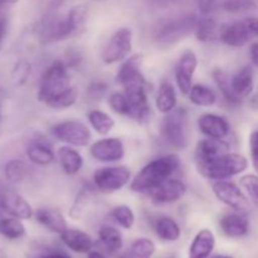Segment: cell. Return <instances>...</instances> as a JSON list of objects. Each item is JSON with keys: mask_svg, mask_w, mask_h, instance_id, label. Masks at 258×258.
<instances>
[{"mask_svg": "<svg viewBox=\"0 0 258 258\" xmlns=\"http://www.w3.org/2000/svg\"><path fill=\"white\" fill-rule=\"evenodd\" d=\"M24 224L22 219L15 217H0V236L8 239H20L25 236Z\"/></svg>", "mask_w": 258, "mask_h": 258, "instance_id": "obj_32", "label": "cell"}, {"mask_svg": "<svg viewBox=\"0 0 258 258\" xmlns=\"http://www.w3.org/2000/svg\"><path fill=\"white\" fill-rule=\"evenodd\" d=\"M155 249V243L151 239L139 238L131 244L127 258H151Z\"/></svg>", "mask_w": 258, "mask_h": 258, "instance_id": "obj_39", "label": "cell"}, {"mask_svg": "<svg viewBox=\"0 0 258 258\" xmlns=\"http://www.w3.org/2000/svg\"><path fill=\"white\" fill-rule=\"evenodd\" d=\"M110 216L112 217L113 221L117 224H120L122 228L130 229L133 228L134 223H135V214H134L133 209L128 206H117L111 211Z\"/></svg>", "mask_w": 258, "mask_h": 258, "instance_id": "obj_40", "label": "cell"}, {"mask_svg": "<svg viewBox=\"0 0 258 258\" xmlns=\"http://www.w3.org/2000/svg\"><path fill=\"white\" fill-rule=\"evenodd\" d=\"M38 37H39L40 43L47 44V43L68 39V38L72 37V34H71V29L68 27L66 18H60L54 14H48L39 23Z\"/></svg>", "mask_w": 258, "mask_h": 258, "instance_id": "obj_10", "label": "cell"}, {"mask_svg": "<svg viewBox=\"0 0 258 258\" xmlns=\"http://www.w3.org/2000/svg\"><path fill=\"white\" fill-rule=\"evenodd\" d=\"M57 156L63 171L67 175H76L82 169V155L75 149L70 146H60L57 151Z\"/></svg>", "mask_w": 258, "mask_h": 258, "instance_id": "obj_23", "label": "cell"}, {"mask_svg": "<svg viewBox=\"0 0 258 258\" xmlns=\"http://www.w3.org/2000/svg\"><path fill=\"white\" fill-rule=\"evenodd\" d=\"M216 2L214 0H198V8L203 15H209L214 10Z\"/></svg>", "mask_w": 258, "mask_h": 258, "instance_id": "obj_47", "label": "cell"}, {"mask_svg": "<svg viewBox=\"0 0 258 258\" xmlns=\"http://www.w3.org/2000/svg\"><path fill=\"white\" fill-rule=\"evenodd\" d=\"M219 32H221V27L218 25V23L213 18L206 17L203 19L198 20L194 34H196L197 39L199 42L212 43L219 39Z\"/></svg>", "mask_w": 258, "mask_h": 258, "instance_id": "obj_27", "label": "cell"}, {"mask_svg": "<svg viewBox=\"0 0 258 258\" xmlns=\"http://www.w3.org/2000/svg\"><path fill=\"white\" fill-rule=\"evenodd\" d=\"M131 171L127 166H103L93 173V183L103 193L121 190L130 181Z\"/></svg>", "mask_w": 258, "mask_h": 258, "instance_id": "obj_7", "label": "cell"}, {"mask_svg": "<svg viewBox=\"0 0 258 258\" xmlns=\"http://www.w3.org/2000/svg\"><path fill=\"white\" fill-rule=\"evenodd\" d=\"M50 131L57 140L73 146H87L92 139L90 128L78 120L63 121L53 126Z\"/></svg>", "mask_w": 258, "mask_h": 258, "instance_id": "obj_9", "label": "cell"}, {"mask_svg": "<svg viewBox=\"0 0 258 258\" xmlns=\"http://www.w3.org/2000/svg\"><path fill=\"white\" fill-rule=\"evenodd\" d=\"M244 23H246L252 38H258V18H248V19L244 20Z\"/></svg>", "mask_w": 258, "mask_h": 258, "instance_id": "obj_49", "label": "cell"}, {"mask_svg": "<svg viewBox=\"0 0 258 258\" xmlns=\"http://www.w3.org/2000/svg\"><path fill=\"white\" fill-rule=\"evenodd\" d=\"M213 193L218 198V201H221L222 203H224L229 208L234 209V211L246 213L251 208L246 196L232 181L217 180L213 184Z\"/></svg>", "mask_w": 258, "mask_h": 258, "instance_id": "obj_11", "label": "cell"}, {"mask_svg": "<svg viewBox=\"0 0 258 258\" xmlns=\"http://www.w3.org/2000/svg\"><path fill=\"white\" fill-rule=\"evenodd\" d=\"M198 20V18L193 14L183 15L176 19L169 20L159 28L158 33L155 34V39L161 45L176 44L194 33Z\"/></svg>", "mask_w": 258, "mask_h": 258, "instance_id": "obj_6", "label": "cell"}, {"mask_svg": "<svg viewBox=\"0 0 258 258\" xmlns=\"http://www.w3.org/2000/svg\"><path fill=\"white\" fill-rule=\"evenodd\" d=\"M93 130L100 135H107L115 127V120L108 113L100 110H92L87 115Z\"/></svg>", "mask_w": 258, "mask_h": 258, "instance_id": "obj_36", "label": "cell"}, {"mask_svg": "<svg viewBox=\"0 0 258 258\" xmlns=\"http://www.w3.org/2000/svg\"><path fill=\"white\" fill-rule=\"evenodd\" d=\"M68 87H71V78L67 64L60 59L54 60L40 78L38 100L47 105L52 98Z\"/></svg>", "mask_w": 258, "mask_h": 258, "instance_id": "obj_3", "label": "cell"}, {"mask_svg": "<svg viewBox=\"0 0 258 258\" xmlns=\"http://www.w3.org/2000/svg\"><path fill=\"white\" fill-rule=\"evenodd\" d=\"M18 2H19V0H0V13H2L4 9H7V8L17 4Z\"/></svg>", "mask_w": 258, "mask_h": 258, "instance_id": "obj_53", "label": "cell"}, {"mask_svg": "<svg viewBox=\"0 0 258 258\" xmlns=\"http://www.w3.org/2000/svg\"><path fill=\"white\" fill-rule=\"evenodd\" d=\"M28 166L27 164L19 159L9 160L4 166L5 179L10 183H20L27 176Z\"/></svg>", "mask_w": 258, "mask_h": 258, "instance_id": "obj_38", "label": "cell"}, {"mask_svg": "<svg viewBox=\"0 0 258 258\" xmlns=\"http://www.w3.org/2000/svg\"><path fill=\"white\" fill-rule=\"evenodd\" d=\"M78 100V90L75 86H71L67 90H64L63 92H60L59 95L55 96L54 98L49 101L47 103V106L49 107L55 108V110H66V108H70L77 102Z\"/></svg>", "mask_w": 258, "mask_h": 258, "instance_id": "obj_37", "label": "cell"}, {"mask_svg": "<svg viewBox=\"0 0 258 258\" xmlns=\"http://www.w3.org/2000/svg\"><path fill=\"white\" fill-rule=\"evenodd\" d=\"M239 183H241V185L248 191V194L252 197V199L258 204V175L248 174V175L242 176Z\"/></svg>", "mask_w": 258, "mask_h": 258, "instance_id": "obj_44", "label": "cell"}, {"mask_svg": "<svg viewBox=\"0 0 258 258\" xmlns=\"http://www.w3.org/2000/svg\"><path fill=\"white\" fill-rule=\"evenodd\" d=\"M101 242L111 253H117L122 248V236L120 231L112 226H102L98 232Z\"/></svg>", "mask_w": 258, "mask_h": 258, "instance_id": "obj_34", "label": "cell"}, {"mask_svg": "<svg viewBox=\"0 0 258 258\" xmlns=\"http://www.w3.org/2000/svg\"><path fill=\"white\" fill-rule=\"evenodd\" d=\"M87 17L88 7L86 4L75 5V7L68 12L66 19H67L68 27H70L72 37L81 34V33L85 30L86 23H87Z\"/></svg>", "mask_w": 258, "mask_h": 258, "instance_id": "obj_28", "label": "cell"}, {"mask_svg": "<svg viewBox=\"0 0 258 258\" xmlns=\"http://www.w3.org/2000/svg\"><path fill=\"white\" fill-rule=\"evenodd\" d=\"M125 96L130 105V117L136 122L146 123L150 118V105L148 100V83L145 77L123 85Z\"/></svg>", "mask_w": 258, "mask_h": 258, "instance_id": "obj_5", "label": "cell"}, {"mask_svg": "<svg viewBox=\"0 0 258 258\" xmlns=\"http://www.w3.org/2000/svg\"><path fill=\"white\" fill-rule=\"evenodd\" d=\"M91 155L102 163H115L125 156V146L117 138H108L98 140L91 145Z\"/></svg>", "mask_w": 258, "mask_h": 258, "instance_id": "obj_14", "label": "cell"}, {"mask_svg": "<svg viewBox=\"0 0 258 258\" xmlns=\"http://www.w3.org/2000/svg\"><path fill=\"white\" fill-rule=\"evenodd\" d=\"M180 159L175 154L160 156L146 164L133 179L130 189L136 193L149 194L160 184L170 179L180 168Z\"/></svg>", "mask_w": 258, "mask_h": 258, "instance_id": "obj_1", "label": "cell"}, {"mask_svg": "<svg viewBox=\"0 0 258 258\" xmlns=\"http://www.w3.org/2000/svg\"><path fill=\"white\" fill-rule=\"evenodd\" d=\"M248 105H249V107L253 108V110H258V87L253 92V95L251 96V98H249Z\"/></svg>", "mask_w": 258, "mask_h": 258, "instance_id": "obj_52", "label": "cell"}, {"mask_svg": "<svg viewBox=\"0 0 258 258\" xmlns=\"http://www.w3.org/2000/svg\"><path fill=\"white\" fill-rule=\"evenodd\" d=\"M8 28H9V18H8V15H0V50H2L5 37L8 34Z\"/></svg>", "mask_w": 258, "mask_h": 258, "instance_id": "obj_46", "label": "cell"}, {"mask_svg": "<svg viewBox=\"0 0 258 258\" xmlns=\"http://www.w3.org/2000/svg\"><path fill=\"white\" fill-rule=\"evenodd\" d=\"M186 193V185L179 179L170 178L148 194L156 204L174 203L183 198Z\"/></svg>", "mask_w": 258, "mask_h": 258, "instance_id": "obj_15", "label": "cell"}, {"mask_svg": "<svg viewBox=\"0 0 258 258\" xmlns=\"http://www.w3.org/2000/svg\"><path fill=\"white\" fill-rule=\"evenodd\" d=\"M92 188L88 184H83L82 188L78 190L77 196H76L75 201H73L72 207L70 209V217L73 219H80L81 217L85 214V212L87 211L88 204L91 203V199H92Z\"/></svg>", "mask_w": 258, "mask_h": 258, "instance_id": "obj_33", "label": "cell"}, {"mask_svg": "<svg viewBox=\"0 0 258 258\" xmlns=\"http://www.w3.org/2000/svg\"><path fill=\"white\" fill-rule=\"evenodd\" d=\"M87 258H107L105 254H102L101 252L97 251H90L88 252V257Z\"/></svg>", "mask_w": 258, "mask_h": 258, "instance_id": "obj_54", "label": "cell"}, {"mask_svg": "<svg viewBox=\"0 0 258 258\" xmlns=\"http://www.w3.org/2000/svg\"><path fill=\"white\" fill-rule=\"evenodd\" d=\"M30 75V64L27 60H19L12 71V83L15 87H20L27 82Z\"/></svg>", "mask_w": 258, "mask_h": 258, "instance_id": "obj_43", "label": "cell"}, {"mask_svg": "<svg viewBox=\"0 0 258 258\" xmlns=\"http://www.w3.org/2000/svg\"><path fill=\"white\" fill-rule=\"evenodd\" d=\"M178 103V96H176L175 88L169 82H163L159 87L158 95H156L155 105L159 112L169 113L176 107Z\"/></svg>", "mask_w": 258, "mask_h": 258, "instance_id": "obj_26", "label": "cell"}, {"mask_svg": "<svg viewBox=\"0 0 258 258\" xmlns=\"http://www.w3.org/2000/svg\"><path fill=\"white\" fill-rule=\"evenodd\" d=\"M141 55L140 54H134L128 58L127 60L122 63L120 70L117 71L116 75V82L120 85H126V83L131 82V81L139 80V78L144 77L143 72H141Z\"/></svg>", "mask_w": 258, "mask_h": 258, "instance_id": "obj_25", "label": "cell"}, {"mask_svg": "<svg viewBox=\"0 0 258 258\" xmlns=\"http://www.w3.org/2000/svg\"><path fill=\"white\" fill-rule=\"evenodd\" d=\"M27 156L33 164L42 166L49 165L54 160V153L52 149L47 144L39 141H35L27 149Z\"/></svg>", "mask_w": 258, "mask_h": 258, "instance_id": "obj_30", "label": "cell"}, {"mask_svg": "<svg viewBox=\"0 0 258 258\" xmlns=\"http://www.w3.org/2000/svg\"><path fill=\"white\" fill-rule=\"evenodd\" d=\"M216 247V237L209 229H202L194 237L189 248V258H209Z\"/></svg>", "mask_w": 258, "mask_h": 258, "instance_id": "obj_21", "label": "cell"}, {"mask_svg": "<svg viewBox=\"0 0 258 258\" xmlns=\"http://www.w3.org/2000/svg\"><path fill=\"white\" fill-rule=\"evenodd\" d=\"M223 9L231 14L253 12L257 9L256 0H224Z\"/></svg>", "mask_w": 258, "mask_h": 258, "instance_id": "obj_41", "label": "cell"}, {"mask_svg": "<svg viewBox=\"0 0 258 258\" xmlns=\"http://www.w3.org/2000/svg\"><path fill=\"white\" fill-rule=\"evenodd\" d=\"M249 153H251L252 165L258 173V130L253 131L249 136Z\"/></svg>", "mask_w": 258, "mask_h": 258, "instance_id": "obj_45", "label": "cell"}, {"mask_svg": "<svg viewBox=\"0 0 258 258\" xmlns=\"http://www.w3.org/2000/svg\"><path fill=\"white\" fill-rule=\"evenodd\" d=\"M213 78L216 81L217 87L219 88V91L223 95L224 100L229 103V105H239L242 102V98L234 93V91L232 90L231 85V78L227 76V73L224 72L221 68H216L213 71Z\"/></svg>", "mask_w": 258, "mask_h": 258, "instance_id": "obj_31", "label": "cell"}, {"mask_svg": "<svg viewBox=\"0 0 258 258\" xmlns=\"http://www.w3.org/2000/svg\"><path fill=\"white\" fill-rule=\"evenodd\" d=\"M60 239L68 248L77 253H88L93 247V241L90 234L80 229L67 228L60 233Z\"/></svg>", "mask_w": 258, "mask_h": 258, "instance_id": "obj_22", "label": "cell"}, {"mask_svg": "<svg viewBox=\"0 0 258 258\" xmlns=\"http://www.w3.org/2000/svg\"><path fill=\"white\" fill-rule=\"evenodd\" d=\"M232 90L234 91L238 97L243 100L244 97H248L253 92V71L251 67L241 68L233 77L231 78Z\"/></svg>", "mask_w": 258, "mask_h": 258, "instance_id": "obj_24", "label": "cell"}, {"mask_svg": "<svg viewBox=\"0 0 258 258\" xmlns=\"http://www.w3.org/2000/svg\"><path fill=\"white\" fill-rule=\"evenodd\" d=\"M198 127L208 138L224 139L229 134V123L222 116L216 113H204L198 118Z\"/></svg>", "mask_w": 258, "mask_h": 258, "instance_id": "obj_18", "label": "cell"}, {"mask_svg": "<svg viewBox=\"0 0 258 258\" xmlns=\"http://www.w3.org/2000/svg\"><path fill=\"white\" fill-rule=\"evenodd\" d=\"M155 232L163 241L166 242H175L181 236L180 227L170 217H160L156 219Z\"/></svg>", "mask_w": 258, "mask_h": 258, "instance_id": "obj_29", "label": "cell"}, {"mask_svg": "<svg viewBox=\"0 0 258 258\" xmlns=\"http://www.w3.org/2000/svg\"><path fill=\"white\" fill-rule=\"evenodd\" d=\"M133 49V30L130 28H120L113 33L101 53V58L107 64H113L127 58Z\"/></svg>", "mask_w": 258, "mask_h": 258, "instance_id": "obj_8", "label": "cell"}, {"mask_svg": "<svg viewBox=\"0 0 258 258\" xmlns=\"http://www.w3.org/2000/svg\"><path fill=\"white\" fill-rule=\"evenodd\" d=\"M38 223L42 224L53 233H63L67 229V222L64 216L58 209L54 208H39L34 213Z\"/></svg>", "mask_w": 258, "mask_h": 258, "instance_id": "obj_20", "label": "cell"}, {"mask_svg": "<svg viewBox=\"0 0 258 258\" xmlns=\"http://www.w3.org/2000/svg\"><path fill=\"white\" fill-rule=\"evenodd\" d=\"M249 54H251V59L253 62V64L258 67V42H254L251 45V49H249Z\"/></svg>", "mask_w": 258, "mask_h": 258, "instance_id": "obj_51", "label": "cell"}, {"mask_svg": "<svg viewBox=\"0 0 258 258\" xmlns=\"http://www.w3.org/2000/svg\"><path fill=\"white\" fill-rule=\"evenodd\" d=\"M188 96L191 103H194L196 106H201V107L213 106L217 101L216 92L204 85H193Z\"/></svg>", "mask_w": 258, "mask_h": 258, "instance_id": "obj_35", "label": "cell"}, {"mask_svg": "<svg viewBox=\"0 0 258 258\" xmlns=\"http://www.w3.org/2000/svg\"><path fill=\"white\" fill-rule=\"evenodd\" d=\"M35 258H72V257H70L67 253H64V252L49 251V252H44V253L38 254Z\"/></svg>", "mask_w": 258, "mask_h": 258, "instance_id": "obj_50", "label": "cell"}, {"mask_svg": "<svg viewBox=\"0 0 258 258\" xmlns=\"http://www.w3.org/2000/svg\"><path fill=\"white\" fill-rule=\"evenodd\" d=\"M197 168L199 173L206 178L216 181L226 180L231 176L243 173L248 168V161L241 154L226 153Z\"/></svg>", "mask_w": 258, "mask_h": 258, "instance_id": "obj_2", "label": "cell"}, {"mask_svg": "<svg viewBox=\"0 0 258 258\" xmlns=\"http://www.w3.org/2000/svg\"><path fill=\"white\" fill-rule=\"evenodd\" d=\"M209 258H234V257L227 256V254H216V256H211Z\"/></svg>", "mask_w": 258, "mask_h": 258, "instance_id": "obj_55", "label": "cell"}, {"mask_svg": "<svg viewBox=\"0 0 258 258\" xmlns=\"http://www.w3.org/2000/svg\"><path fill=\"white\" fill-rule=\"evenodd\" d=\"M222 232L231 238H241L249 231V223L243 212H233L224 214L219 221Z\"/></svg>", "mask_w": 258, "mask_h": 258, "instance_id": "obj_19", "label": "cell"}, {"mask_svg": "<svg viewBox=\"0 0 258 258\" xmlns=\"http://www.w3.org/2000/svg\"><path fill=\"white\" fill-rule=\"evenodd\" d=\"M0 258H8L7 253H5V252L3 251V249H0Z\"/></svg>", "mask_w": 258, "mask_h": 258, "instance_id": "obj_56", "label": "cell"}, {"mask_svg": "<svg viewBox=\"0 0 258 258\" xmlns=\"http://www.w3.org/2000/svg\"><path fill=\"white\" fill-rule=\"evenodd\" d=\"M198 67V58L193 50H185L175 66V80L183 95H189L193 87V77Z\"/></svg>", "mask_w": 258, "mask_h": 258, "instance_id": "obj_13", "label": "cell"}, {"mask_svg": "<svg viewBox=\"0 0 258 258\" xmlns=\"http://www.w3.org/2000/svg\"><path fill=\"white\" fill-rule=\"evenodd\" d=\"M229 144L223 139L208 138L201 140L196 148V164L197 166L208 163L212 159L228 153Z\"/></svg>", "mask_w": 258, "mask_h": 258, "instance_id": "obj_17", "label": "cell"}, {"mask_svg": "<svg viewBox=\"0 0 258 258\" xmlns=\"http://www.w3.org/2000/svg\"><path fill=\"white\" fill-rule=\"evenodd\" d=\"M160 133L169 146L183 150L188 146V130H186V111L184 107L174 108L166 113L160 125Z\"/></svg>", "mask_w": 258, "mask_h": 258, "instance_id": "obj_4", "label": "cell"}, {"mask_svg": "<svg viewBox=\"0 0 258 258\" xmlns=\"http://www.w3.org/2000/svg\"><path fill=\"white\" fill-rule=\"evenodd\" d=\"M219 39L229 47L239 48L247 44L252 39V35L244 20H242V22L228 23V24L222 25L221 32H219Z\"/></svg>", "mask_w": 258, "mask_h": 258, "instance_id": "obj_16", "label": "cell"}, {"mask_svg": "<svg viewBox=\"0 0 258 258\" xmlns=\"http://www.w3.org/2000/svg\"><path fill=\"white\" fill-rule=\"evenodd\" d=\"M0 208L3 213L19 219H30L34 216L32 206L17 191L9 190L3 186L0 189Z\"/></svg>", "mask_w": 258, "mask_h": 258, "instance_id": "obj_12", "label": "cell"}, {"mask_svg": "<svg viewBox=\"0 0 258 258\" xmlns=\"http://www.w3.org/2000/svg\"><path fill=\"white\" fill-rule=\"evenodd\" d=\"M88 92L96 100H101L100 97H102L103 93L106 92V86L103 83H93L91 87H88Z\"/></svg>", "mask_w": 258, "mask_h": 258, "instance_id": "obj_48", "label": "cell"}, {"mask_svg": "<svg viewBox=\"0 0 258 258\" xmlns=\"http://www.w3.org/2000/svg\"><path fill=\"white\" fill-rule=\"evenodd\" d=\"M108 105L112 108L113 112L122 116H130V105L123 93L113 92L108 97Z\"/></svg>", "mask_w": 258, "mask_h": 258, "instance_id": "obj_42", "label": "cell"}]
</instances>
